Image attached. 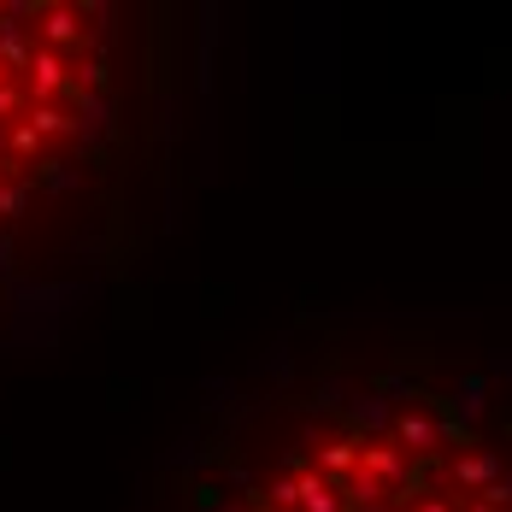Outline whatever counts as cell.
<instances>
[{"mask_svg": "<svg viewBox=\"0 0 512 512\" xmlns=\"http://www.w3.org/2000/svg\"><path fill=\"white\" fill-rule=\"evenodd\" d=\"M395 442H401L407 454H430V448L442 442V424H436V418H430V412H424V407H412L407 418L395 424Z\"/></svg>", "mask_w": 512, "mask_h": 512, "instance_id": "277c9868", "label": "cell"}, {"mask_svg": "<svg viewBox=\"0 0 512 512\" xmlns=\"http://www.w3.org/2000/svg\"><path fill=\"white\" fill-rule=\"evenodd\" d=\"M359 424H377V430H383V418H389V407H383V401H377V395H371V401H359Z\"/></svg>", "mask_w": 512, "mask_h": 512, "instance_id": "8992f818", "label": "cell"}, {"mask_svg": "<svg viewBox=\"0 0 512 512\" xmlns=\"http://www.w3.org/2000/svg\"><path fill=\"white\" fill-rule=\"evenodd\" d=\"M359 471L377 477L383 489H389V483L401 489V483L412 477V454L401 448V442H377V436H365V442H359Z\"/></svg>", "mask_w": 512, "mask_h": 512, "instance_id": "6da1fadb", "label": "cell"}, {"mask_svg": "<svg viewBox=\"0 0 512 512\" xmlns=\"http://www.w3.org/2000/svg\"><path fill=\"white\" fill-rule=\"evenodd\" d=\"M412 512H460V507H448V501H436V495H424V501H418Z\"/></svg>", "mask_w": 512, "mask_h": 512, "instance_id": "ba28073f", "label": "cell"}, {"mask_svg": "<svg viewBox=\"0 0 512 512\" xmlns=\"http://www.w3.org/2000/svg\"><path fill=\"white\" fill-rule=\"evenodd\" d=\"M359 442H365V436H336V442H324V448H318V471H324L330 483H348L359 471Z\"/></svg>", "mask_w": 512, "mask_h": 512, "instance_id": "3957f363", "label": "cell"}, {"mask_svg": "<svg viewBox=\"0 0 512 512\" xmlns=\"http://www.w3.org/2000/svg\"><path fill=\"white\" fill-rule=\"evenodd\" d=\"M454 483L471 489V495L495 489V483H501V454H489V448H483V454H460V460H454Z\"/></svg>", "mask_w": 512, "mask_h": 512, "instance_id": "7a4b0ae2", "label": "cell"}, {"mask_svg": "<svg viewBox=\"0 0 512 512\" xmlns=\"http://www.w3.org/2000/svg\"><path fill=\"white\" fill-rule=\"evenodd\" d=\"M460 512H501V507H489V501H465Z\"/></svg>", "mask_w": 512, "mask_h": 512, "instance_id": "9c48e42d", "label": "cell"}, {"mask_svg": "<svg viewBox=\"0 0 512 512\" xmlns=\"http://www.w3.org/2000/svg\"><path fill=\"white\" fill-rule=\"evenodd\" d=\"M477 501H489V507H507V501H512L507 477H501V483H495V489H483V495H477Z\"/></svg>", "mask_w": 512, "mask_h": 512, "instance_id": "52a82bcc", "label": "cell"}, {"mask_svg": "<svg viewBox=\"0 0 512 512\" xmlns=\"http://www.w3.org/2000/svg\"><path fill=\"white\" fill-rule=\"evenodd\" d=\"M483 407H489V377L465 371L460 383H454V401H448V412H465V418H477Z\"/></svg>", "mask_w": 512, "mask_h": 512, "instance_id": "5b68a950", "label": "cell"}]
</instances>
